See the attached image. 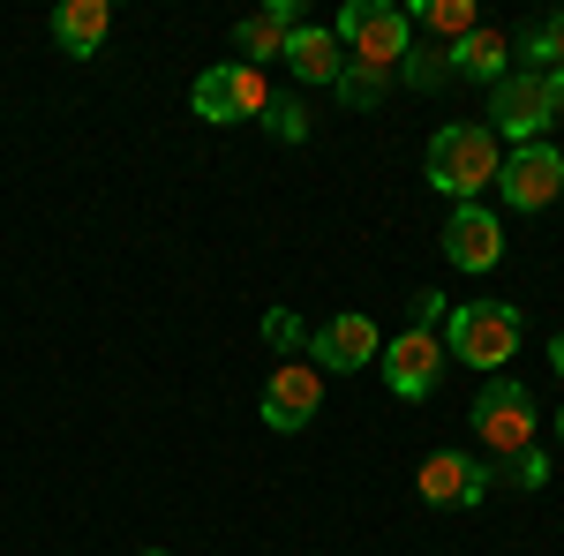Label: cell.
Returning a JSON list of instances; mask_svg holds the SVG:
<instances>
[{"label": "cell", "instance_id": "cell-1", "mask_svg": "<svg viewBox=\"0 0 564 556\" xmlns=\"http://www.w3.org/2000/svg\"><path fill=\"white\" fill-rule=\"evenodd\" d=\"M520 346V308L512 301H459L444 308V361H467L481 377H497Z\"/></svg>", "mask_w": 564, "mask_h": 556}, {"label": "cell", "instance_id": "cell-2", "mask_svg": "<svg viewBox=\"0 0 564 556\" xmlns=\"http://www.w3.org/2000/svg\"><path fill=\"white\" fill-rule=\"evenodd\" d=\"M497 166H505V151H497L489 129H436L430 135V188L452 196V204H475L481 188L497 181Z\"/></svg>", "mask_w": 564, "mask_h": 556}, {"label": "cell", "instance_id": "cell-3", "mask_svg": "<svg viewBox=\"0 0 564 556\" xmlns=\"http://www.w3.org/2000/svg\"><path fill=\"white\" fill-rule=\"evenodd\" d=\"M339 45H354V61L361 68H399L406 61V45H414V23H406V8H391V0H347L339 8Z\"/></svg>", "mask_w": 564, "mask_h": 556}, {"label": "cell", "instance_id": "cell-4", "mask_svg": "<svg viewBox=\"0 0 564 556\" xmlns=\"http://www.w3.org/2000/svg\"><path fill=\"white\" fill-rule=\"evenodd\" d=\"M467 422L481 436V459H520V451H534V399L512 377H489Z\"/></svg>", "mask_w": 564, "mask_h": 556}, {"label": "cell", "instance_id": "cell-5", "mask_svg": "<svg viewBox=\"0 0 564 556\" xmlns=\"http://www.w3.org/2000/svg\"><path fill=\"white\" fill-rule=\"evenodd\" d=\"M188 106H196V121H257L263 106H271V84L249 61H218V68H204L188 84Z\"/></svg>", "mask_w": 564, "mask_h": 556}, {"label": "cell", "instance_id": "cell-6", "mask_svg": "<svg viewBox=\"0 0 564 556\" xmlns=\"http://www.w3.org/2000/svg\"><path fill=\"white\" fill-rule=\"evenodd\" d=\"M489 121H497V135H512V151H520V143H542V129L557 121V106H550V76H534V68L505 76V84L489 90Z\"/></svg>", "mask_w": 564, "mask_h": 556}, {"label": "cell", "instance_id": "cell-7", "mask_svg": "<svg viewBox=\"0 0 564 556\" xmlns=\"http://www.w3.org/2000/svg\"><path fill=\"white\" fill-rule=\"evenodd\" d=\"M497 196H505L512 211H550L564 196V159L550 143H520V151L497 166Z\"/></svg>", "mask_w": 564, "mask_h": 556}, {"label": "cell", "instance_id": "cell-8", "mask_svg": "<svg viewBox=\"0 0 564 556\" xmlns=\"http://www.w3.org/2000/svg\"><path fill=\"white\" fill-rule=\"evenodd\" d=\"M316 406H324V377L308 369V361H279L271 369V384H263V428H279V436H294V428L316 422Z\"/></svg>", "mask_w": 564, "mask_h": 556}, {"label": "cell", "instance_id": "cell-9", "mask_svg": "<svg viewBox=\"0 0 564 556\" xmlns=\"http://www.w3.org/2000/svg\"><path fill=\"white\" fill-rule=\"evenodd\" d=\"M436 377H444V339L436 331H399V339L384 346V384H391V399H430L436 391Z\"/></svg>", "mask_w": 564, "mask_h": 556}, {"label": "cell", "instance_id": "cell-10", "mask_svg": "<svg viewBox=\"0 0 564 556\" xmlns=\"http://www.w3.org/2000/svg\"><path fill=\"white\" fill-rule=\"evenodd\" d=\"M444 257H452V271H497L505 263V226H497V211L459 204V211L444 218Z\"/></svg>", "mask_w": 564, "mask_h": 556}, {"label": "cell", "instance_id": "cell-11", "mask_svg": "<svg viewBox=\"0 0 564 556\" xmlns=\"http://www.w3.org/2000/svg\"><path fill=\"white\" fill-rule=\"evenodd\" d=\"M384 339H377V324L347 308V316H332V324H316V339H308V369L324 377V369H361V361H377Z\"/></svg>", "mask_w": 564, "mask_h": 556}, {"label": "cell", "instance_id": "cell-12", "mask_svg": "<svg viewBox=\"0 0 564 556\" xmlns=\"http://www.w3.org/2000/svg\"><path fill=\"white\" fill-rule=\"evenodd\" d=\"M422 504H481L489 497V459H467V451H436L422 459Z\"/></svg>", "mask_w": 564, "mask_h": 556}, {"label": "cell", "instance_id": "cell-13", "mask_svg": "<svg viewBox=\"0 0 564 556\" xmlns=\"http://www.w3.org/2000/svg\"><path fill=\"white\" fill-rule=\"evenodd\" d=\"M279 61H286L302 84H339L347 45L332 39V31H316V23H294V31H286V45H279Z\"/></svg>", "mask_w": 564, "mask_h": 556}, {"label": "cell", "instance_id": "cell-14", "mask_svg": "<svg viewBox=\"0 0 564 556\" xmlns=\"http://www.w3.org/2000/svg\"><path fill=\"white\" fill-rule=\"evenodd\" d=\"M294 23H302V8H294V0H263L257 15H241V23H234L241 61H249V68H257V61H279V45H286Z\"/></svg>", "mask_w": 564, "mask_h": 556}, {"label": "cell", "instance_id": "cell-15", "mask_svg": "<svg viewBox=\"0 0 564 556\" xmlns=\"http://www.w3.org/2000/svg\"><path fill=\"white\" fill-rule=\"evenodd\" d=\"M106 31H113V8H106V0H61V8H53V45L76 53V61H90V53L106 45Z\"/></svg>", "mask_w": 564, "mask_h": 556}, {"label": "cell", "instance_id": "cell-16", "mask_svg": "<svg viewBox=\"0 0 564 556\" xmlns=\"http://www.w3.org/2000/svg\"><path fill=\"white\" fill-rule=\"evenodd\" d=\"M505 61H512V39H505V31H489V23L452 45V76H475V84H505V76H512Z\"/></svg>", "mask_w": 564, "mask_h": 556}, {"label": "cell", "instance_id": "cell-17", "mask_svg": "<svg viewBox=\"0 0 564 556\" xmlns=\"http://www.w3.org/2000/svg\"><path fill=\"white\" fill-rule=\"evenodd\" d=\"M406 23H422V31H436V39H467V31H481V15H475V0H414L406 8Z\"/></svg>", "mask_w": 564, "mask_h": 556}, {"label": "cell", "instance_id": "cell-18", "mask_svg": "<svg viewBox=\"0 0 564 556\" xmlns=\"http://www.w3.org/2000/svg\"><path fill=\"white\" fill-rule=\"evenodd\" d=\"M391 76H406L414 90H444V84H452V45H422V53L406 45V61H399Z\"/></svg>", "mask_w": 564, "mask_h": 556}, {"label": "cell", "instance_id": "cell-19", "mask_svg": "<svg viewBox=\"0 0 564 556\" xmlns=\"http://www.w3.org/2000/svg\"><path fill=\"white\" fill-rule=\"evenodd\" d=\"M527 61H534V76H557L564 68V8H550V15L527 31Z\"/></svg>", "mask_w": 564, "mask_h": 556}, {"label": "cell", "instance_id": "cell-20", "mask_svg": "<svg viewBox=\"0 0 564 556\" xmlns=\"http://www.w3.org/2000/svg\"><path fill=\"white\" fill-rule=\"evenodd\" d=\"M332 90H339L347 106H377V98L391 90V76H384V68H361V61H347V68H339V84H332Z\"/></svg>", "mask_w": 564, "mask_h": 556}, {"label": "cell", "instance_id": "cell-21", "mask_svg": "<svg viewBox=\"0 0 564 556\" xmlns=\"http://www.w3.org/2000/svg\"><path fill=\"white\" fill-rule=\"evenodd\" d=\"M263 129L279 135V143H308V113H302V98H271V106H263Z\"/></svg>", "mask_w": 564, "mask_h": 556}, {"label": "cell", "instance_id": "cell-22", "mask_svg": "<svg viewBox=\"0 0 564 556\" xmlns=\"http://www.w3.org/2000/svg\"><path fill=\"white\" fill-rule=\"evenodd\" d=\"M263 339L279 346V353H294V346H302V324H294L286 308H271V316H263Z\"/></svg>", "mask_w": 564, "mask_h": 556}, {"label": "cell", "instance_id": "cell-23", "mask_svg": "<svg viewBox=\"0 0 564 556\" xmlns=\"http://www.w3.org/2000/svg\"><path fill=\"white\" fill-rule=\"evenodd\" d=\"M512 473H520V489H542V481H550V459H542V451H520Z\"/></svg>", "mask_w": 564, "mask_h": 556}, {"label": "cell", "instance_id": "cell-24", "mask_svg": "<svg viewBox=\"0 0 564 556\" xmlns=\"http://www.w3.org/2000/svg\"><path fill=\"white\" fill-rule=\"evenodd\" d=\"M436 316H444V294H414V324H422V331H430Z\"/></svg>", "mask_w": 564, "mask_h": 556}, {"label": "cell", "instance_id": "cell-25", "mask_svg": "<svg viewBox=\"0 0 564 556\" xmlns=\"http://www.w3.org/2000/svg\"><path fill=\"white\" fill-rule=\"evenodd\" d=\"M550 106H557V113H564V68H557V76H550Z\"/></svg>", "mask_w": 564, "mask_h": 556}, {"label": "cell", "instance_id": "cell-26", "mask_svg": "<svg viewBox=\"0 0 564 556\" xmlns=\"http://www.w3.org/2000/svg\"><path fill=\"white\" fill-rule=\"evenodd\" d=\"M550 369H557V377H564V331H557V339H550Z\"/></svg>", "mask_w": 564, "mask_h": 556}, {"label": "cell", "instance_id": "cell-27", "mask_svg": "<svg viewBox=\"0 0 564 556\" xmlns=\"http://www.w3.org/2000/svg\"><path fill=\"white\" fill-rule=\"evenodd\" d=\"M557 436H564V414H557Z\"/></svg>", "mask_w": 564, "mask_h": 556}, {"label": "cell", "instance_id": "cell-28", "mask_svg": "<svg viewBox=\"0 0 564 556\" xmlns=\"http://www.w3.org/2000/svg\"><path fill=\"white\" fill-rule=\"evenodd\" d=\"M151 556H166V549H151Z\"/></svg>", "mask_w": 564, "mask_h": 556}]
</instances>
